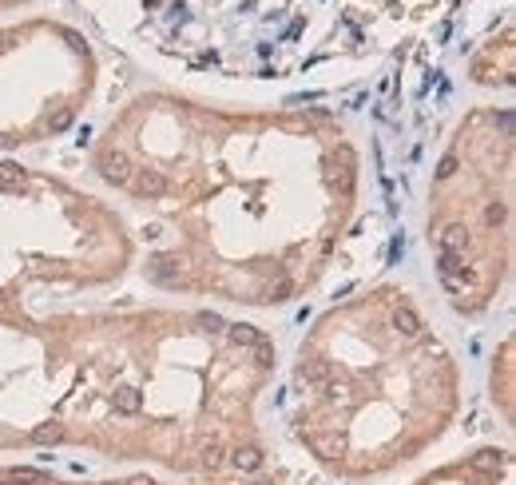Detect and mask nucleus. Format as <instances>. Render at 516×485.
Listing matches in <instances>:
<instances>
[{
	"label": "nucleus",
	"mask_w": 516,
	"mask_h": 485,
	"mask_svg": "<svg viewBox=\"0 0 516 485\" xmlns=\"http://www.w3.org/2000/svg\"><path fill=\"white\" fill-rule=\"evenodd\" d=\"M473 0H127L147 44L191 64L302 68L354 56Z\"/></svg>",
	"instance_id": "4"
},
{
	"label": "nucleus",
	"mask_w": 516,
	"mask_h": 485,
	"mask_svg": "<svg viewBox=\"0 0 516 485\" xmlns=\"http://www.w3.org/2000/svg\"><path fill=\"white\" fill-rule=\"evenodd\" d=\"M100 56L56 16L0 28V155L60 140L96 100Z\"/></svg>",
	"instance_id": "6"
},
{
	"label": "nucleus",
	"mask_w": 516,
	"mask_h": 485,
	"mask_svg": "<svg viewBox=\"0 0 516 485\" xmlns=\"http://www.w3.org/2000/svg\"><path fill=\"white\" fill-rule=\"evenodd\" d=\"M24 4H36V0H0V16L12 12V9H24Z\"/></svg>",
	"instance_id": "11"
},
{
	"label": "nucleus",
	"mask_w": 516,
	"mask_h": 485,
	"mask_svg": "<svg viewBox=\"0 0 516 485\" xmlns=\"http://www.w3.org/2000/svg\"><path fill=\"white\" fill-rule=\"evenodd\" d=\"M413 485H516V454L508 445H473L433 465Z\"/></svg>",
	"instance_id": "8"
},
{
	"label": "nucleus",
	"mask_w": 516,
	"mask_h": 485,
	"mask_svg": "<svg viewBox=\"0 0 516 485\" xmlns=\"http://www.w3.org/2000/svg\"><path fill=\"white\" fill-rule=\"evenodd\" d=\"M516 76V44H512V16H505L500 32H493L485 44H476L469 56V80L481 88H512Z\"/></svg>",
	"instance_id": "9"
},
{
	"label": "nucleus",
	"mask_w": 516,
	"mask_h": 485,
	"mask_svg": "<svg viewBox=\"0 0 516 485\" xmlns=\"http://www.w3.org/2000/svg\"><path fill=\"white\" fill-rule=\"evenodd\" d=\"M516 116L500 104L469 108L449 132L429 179L425 242L437 286L461 318H481L512 279Z\"/></svg>",
	"instance_id": "5"
},
{
	"label": "nucleus",
	"mask_w": 516,
	"mask_h": 485,
	"mask_svg": "<svg viewBox=\"0 0 516 485\" xmlns=\"http://www.w3.org/2000/svg\"><path fill=\"white\" fill-rule=\"evenodd\" d=\"M516 366H512V338L496 346V358H493V402H500V418L505 425H512V394H516Z\"/></svg>",
	"instance_id": "10"
},
{
	"label": "nucleus",
	"mask_w": 516,
	"mask_h": 485,
	"mask_svg": "<svg viewBox=\"0 0 516 485\" xmlns=\"http://www.w3.org/2000/svg\"><path fill=\"white\" fill-rule=\"evenodd\" d=\"M465 398L453 346L409 286L374 283L318 314L290 366V434L338 481H377L433 450Z\"/></svg>",
	"instance_id": "3"
},
{
	"label": "nucleus",
	"mask_w": 516,
	"mask_h": 485,
	"mask_svg": "<svg viewBox=\"0 0 516 485\" xmlns=\"http://www.w3.org/2000/svg\"><path fill=\"white\" fill-rule=\"evenodd\" d=\"M91 175L159 227L135 259L179 299L274 311L314 291L362 203V152L326 108H234L175 88L123 100Z\"/></svg>",
	"instance_id": "2"
},
{
	"label": "nucleus",
	"mask_w": 516,
	"mask_h": 485,
	"mask_svg": "<svg viewBox=\"0 0 516 485\" xmlns=\"http://www.w3.org/2000/svg\"><path fill=\"white\" fill-rule=\"evenodd\" d=\"M135 259L115 203L0 160V454L266 469L258 402L278 370L274 338L207 306L123 299Z\"/></svg>",
	"instance_id": "1"
},
{
	"label": "nucleus",
	"mask_w": 516,
	"mask_h": 485,
	"mask_svg": "<svg viewBox=\"0 0 516 485\" xmlns=\"http://www.w3.org/2000/svg\"><path fill=\"white\" fill-rule=\"evenodd\" d=\"M0 485H282L270 469L254 474H167V469H135L112 477H68L44 465H0Z\"/></svg>",
	"instance_id": "7"
}]
</instances>
